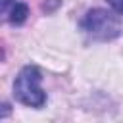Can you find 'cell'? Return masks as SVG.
<instances>
[{
	"instance_id": "obj_1",
	"label": "cell",
	"mask_w": 123,
	"mask_h": 123,
	"mask_svg": "<svg viewBox=\"0 0 123 123\" xmlns=\"http://www.w3.org/2000/svg\"><path fill=\"white\" fill-rule=\"evenodd\" d=\"M81 31L94 40H113L123 31L121 13L104 8L88 10L81 19Z\"/></svg>"
},
{
	"instance_id": "obj_2",
	"label": "cell",
	"mask_w": 123,
	"mask_h": 123,
	"mask_svg": "<svg viewBox=\"0 0 123 123\" xmlns=\"http://www.w3.org/2000/svg\"><path fill=\"white\" fill-rule=\"evenodd\" d=\"M42 73L37 65H25L13 81V96L19 104L27 108L40 110L46 104V92L40 88Z\"/></svg>"
},
{
	"instance_id": "obj_3",
	"label": "cell",
	"mask_w": 123,
	"mask_h": 123,
	"mask_svg": "<svg viewBox=\"0 0 123 123\" xmlns=\"http://www.w3.org/2000/svg\"><path fill=\"white\" fill-rule=\"evenodd\" d=\"M6 17H8V21L12 25H23L27 21V17H29V6L25 2H15Z\"/></svg>"
},
{
	"instance_id": "obj_4",
	"label": "cell",
	"mask_w": 123,
	"mask_h": 123,
	"mask_svg": "<svg viewBox=\"0 0 123 123\" xmlns=\"http://www.w3.org/2000/svg\"><path fill=\"white\" fill-rule=\"evenodd\" d=\"M13 4H15L13 0H0V12H2L4 15H8L10 10L13 8Z\"/></svg>"
},
{
	"instance_id": "obj_5",
	"label": "cell",
	"mask_w": 123,
	"mask_h": 123,
	"mask_svg": "<svg viewBox=\"0 0 123 123\" xmlns=\"http://www.w3.org/2000/svg\"><path fill=\"white\" fill-rule=\"evenodd\" d=\"M106 2L111 6V10H113V12L123 13V0H106Z\"/></svg>"
},
{
	"instance_id": "obj_6",
	"label": "cell",
	"mask_w": 123,
	"mask_h": 123,
	"mask_svg": "<svg viewBox=\"0 0 123 123\" xmlns=\"http://www.w3.org/2000/svg\"><path fill=\"white\" fill-rule=\"evenodd\" d=\"M10 111H12V110H10V104H8V102H4V104H2V119H4V117H8V115H10Z\"/></svg>"
}]
</instances>
